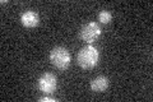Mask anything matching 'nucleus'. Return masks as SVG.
Returning <instances> with one entry per match:
<instances>
[{
    "label": "nucleus",
    "mask_w": 153,
    "mask_h": 102,
    "mask_svg": "<svg viewBox=\"0 0 153 102\" xmlns=\"http://www.w3.org/2000/svg\"><path fill=\"white\" fill-rule=\"evenodd\" d=\"M98 59H100L98 50L91 45L83 47L78 52V56H76V61H78L79 66H82L83 69H92L98 63Z\"/></svg>",
    "instance_id": "f257e3e1"
},
{
    "label": "nucleus",
    "mask_w": 153,
    "mask_h": 102,
    "mask_svg": "<svg viewBox=\"0 0 153 102\" xmlns=\"http://www.w3.org/2000/svg\"><path fill=\"white\" fill-rule=\"evenodd\" d=\"M50 61L52 63V65L60 70L68 69L70 65V54L65 47H55L52 48L50 52Z\"/></svg>",
    "instance_id": "f03ea898"
},
{
    "label": "nucleus",
    "mask_w": 153,
    "mask_h": 102,
    "mask_svg": "<svg viewBox=\"0 0 153 102\" xmlns=\"http://www.w3.org/2000/svg\"><path fill=\"white\" fill-rule=\"evenodd\" d=\"M38 89L41 92H44L45 95H51L54 93L56 87H57V79L54 74L51 73H45L40 77L38 79V83H37Z\"/></svg>",
    "instance_id": "7ed1b4c3"
},
{
    "label": "nucleus",
    "mask_w": 153,
    "mask_h": 102,
    "mask_svg": "<svg viewBox=\"0 0 153 102\" xmlns=\"http://www.w3.org/2000/svg\"><path fill=\"white\" fill-rule=\"evenodd\" d=\"M101 35V28L96 22H89L87 24H84L80 30V37L82 40L85 41L87 43L94 42Z\"/></svg>",
    "instance_id": "20e7f679"
},
{
    "label": "nucleus",
    "mask_w": 153,
    "mask_h": 102,
    "mask_svg": "<svg viewBox=\"0 0 153 102\" xmlns=\"http://www.w3.org/2000/svg\"><path fill=\"white\" fill-rule=\"evenodd\" d=\"M21 21H22V24L25 27L33 28V27L38 26V23H40V17H38V14L35 12H26V13L22 14Z\"/></svg>",
    "instance_id": "39448f33"
},
{
    "label": "nucleus",
    "mask_w": 153,
    "mask_h": 102,
    "mask_svg": "<svg viewBox=\"0 0 153 102\" xmlns=\"http://www.w3.org/2000/svg\"><path fill=\"white\" fill-rule=\"evenodd\" d=\"M108 87V79L106 77H97L91 82V89L93 92H103Z\"/></svg>",
    "instance_id": "423d86ee"
},
{
    "label": "nucleus",
    "mask_w": 153,
    "mask_h": 102,
    "mask_svg": "<svg viewBox=\"0 0 153 102\" xmlns=\"http://www.w3.org/2000/svg\"><path fill=\"white\" fill-rule=\"evenodd\" d=\"M111 19H112V16H111V13L107 12V10H102V12H100L98 14V21L101 22V23H110L111 22Z\"/></svg>",
    "instance_id": "0eeeda50"
},
{
    "label": "nucleus",
    "mask_w": 153,
    "mask_h": 102,
    "mask_svg": "<svg viewBox=\"0 0 153 102\" xmlns=\"http://www.w3.org/2000/svg\"><path fill=\"white\" fill-rule=\"evenodd\" d=\"M40 102H56V100H54V98H51V97H47V96H45V97H41L40 100H38Z\"/></svg>",
    "instance_id": "6e6552de"
}]
</instances>
